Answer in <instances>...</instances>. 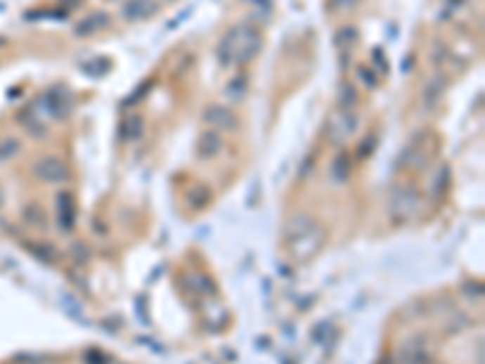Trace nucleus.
Segmentation results:
<instances>
[{
  "label": "nucleus",
  "mask_w": 485,
  "mask_h": 364,
  "mask_svg": "<svg viewBox=\"0 0 485 364\" xmlns=\"http://www.w3.org/2000/svg\"><path fill=\"white\" fill-rule=\"evenodd\" d=\"M73 107V95L68 93L63 85H53L51 90L44 95V110L53 119H63Z\"/></svg>",
  "instance_id": "6"
},
{
  "label": "nucleus",
  "mask_w": 485,
  "mask_h": 364,
  "mask_svg": "<svg viewBox=\"0 0 485 364\" xmlns=\"http://www.w3.org/2000/svg\"><path fill=\"white\" fill-rule=\"evenodd\" d=\"M403 355H406L403 360L408 364H429V352L422 342H418V345H413V347H406Z\"/></svg>",
  "instance_id": "16"
},
{
  "label": "nucleus",
  "mask_w": 485,
  "mask_h": 364,
  "mask_svg": "<svg viewBox=\"0 0 485 364\" xmlns=\"http://www.w3.org/2000/svg\"><path fill=\"white\" fill-rule=\"evenodd\" d=\"M349 175H352V163H349V158L344 156V153H340V156L332 160V180L347 182Z\"/></svg>",
  "instance_id": "15"
},
{
  "label": "nucleus",
  "mask_w": 485,
  "mask_h": 364,
  "mask_svg": "<svg viewBox=\"0 0 485 364\" xmlns=\"http://www.w3.org/2000/svg\"><path fill=\"white\" fill-rule=\"evenodd\" d=\"M357 41H359V32H357V27L344 25V27H340V30L335 32V44H337V49H342L344 53L352 51V46L357 44Z\"/></svg>",
  "instance_id": "13"
},
{
  "label": "nucleus",
  "mask_w": 485,
  "mask_h": 364,
  "mask_svg": "<svg viewBox=\"0 0 485 364\" xmlns=\"http://www.w3.org/2000/svg\"><path fill=\"white\" fill-rule=\"evenodd\" d=\"M354 3H359V0H335V8H340V10H349Z\"/></svg>",
  "instance_id": "26"
},
{
  "label": "nucleus",
  "mask_w": 485,
  "mask_h": 364,
  "mask_svg": "<svg viewBox=\"0 0 485 364\" xmlns=\"http://www.w3.org/2000/svg\"><path fill=\"white\" fill-rule=\"evenodd\" d=\"M337 103H340V110H352V107L357 105V90H354V85L340 83Z\"/></svg>",
  "instance_id": "18"
},
{
  "label": "nucleus",
  "mask_w": 485,
  "mask_h": 364,
  "mask_svg": "<svg viewBox=\"0 0 485 364\" xmlns=\"http://www.w3.org/2000/svg\"><path fill=\"white\" fill-rule=\"evenodd\" d=\"M83 73H85V76H90V78H102V76H107V73H110V61H107L105 56L93 58V61H88V63L83 66Z\"/></svg>",
  "instance_id": "19"
},
{
  "label": "nucleus",
  "mask_w": 485,
  "mask_h": 364,
  "mask_svg": "<svg viewBox=\"0 0 485 364\" xmlns=\"http://www.w3.org/2000/svg\"><path fill=\"white\" fill-rule=\"evenodd\" d=\"M3 202H5V195H3V187H0V207H3Z\"/></svg>",
  "instance_id": "28"
},
{
  "label": "nucleus",
  "mask_w": 485,
  "mask_h": 364,
  "mask_svg": "<svg viewBox=\"0 0 485 364\" xmlns=\"http://www.w3.org/2000/svg\"><path fill=\"white\" fill-rule=\"evenodd\" d=\"M20 122H22V126L27 129V134H32L34 138H41V136H46V126L41 124V122H37L34 117H25V115H20Z\"/></svg>",
  "instance_id": "21"
},
{
  "label": "nucleus",
  "mask_w": 485,
  "mask_h": 364,
  "mask_svg": "<svg viewBox=\"0 0 485 364\" xmlns=\"http://www.w3.org/2000/svg\"><path fill=\"white\" fill-rule=\"evenodd\" d=\"M415 209H418V192L413 190L410 185H403L398 187L396 192H393L391 197V212H393V219H410L415 214Z\"/></svg>",
  "instance_id": "7"
},
{
  "label": "nucleus",
  "mask_w": 485,
  "mask_h": 364,
  "mask_svg": "<svg viewBox=\"0 0 485 364\" xmlns=\"http://www.w3.org/2000/svg\"><path fill=\"white\" fill-rule=\"evenodd\" d=\"M202 122L214 131H235L240 124V117L231 105L216 103V105H209L202 112Z\"/></svg>",
  "instance_id": "3"
},
{
  "label": "nucleus",
  "mask_w": 485,
  "mask_h": 364,
  "mask_svg": "<svg viewBox=\"0 0 485 364\" xmlns=\"http://www.w3.org/2000/svg\"><path fill=\"white\" fill-rule=\"evenodd\" d=\"M221 148H224V138H221V134L214 131V129H204L202 136H199V143H197L199 158H204V160L216 158L221 153Z\"/></svg>",
  "instance_id": "10"
},
{
  "label": "nucleus",
  "mask_w": 485,
  "mask_h": 364,
  "mask_svg": "<svg viewBox=\"0 0 485 364\" xmlns=\"http://www.w3.org/2000/svg\"><path fill=\"white\" fill-rule=\"evenodd\" d=\"M260 49H262L260 32L250 25H238V27H231L224 39L219 41L216 58L224 68H231L235 63L245 66V63H250L260 53Z\"/></svg>",
  "instance_id": "1"
},
{
  "label": "nucleus",
  "mask_w": 485,
  "mask_h": 364,
  "mask_svg": "<svg viewBox=\"0 0 485 364\" xmlns=\"http://www.w3.org/2000/svg\"><path fill=\"white\" fill-rule=\"evenodd\" d=\"M143 129H146V124H143V117L141 115H131V117H127V119L122 122V138L124 141H138V138L143 136Z\"/></svg>",
  "instance_id": "12"
},
{
  "label": "nucleus",
  "mask_w": 485,
  "mask_h": 364,
  "mask_svg": "<svg viewBox=\"0 0 485 364\" xmlns=\"http://www.w3.org/2000/svg\"><path fill=\"white\" fill-rule=\"evenodd\" d=\"M357 131V115L352 110H337L335 115L328 119V136L332 143H342L347 136Z\"/></svg>",
  "instance_id": "5"
},
{
  "label": "nucleus",
  "mask_w": 485,
  "mask_h": 364,
  "mask_svg": "<svg viewBox=\"0 0 485 364\" xmlns=\"http://www.w3.org/2000/svg\"><path fill=\"white\" fill-rule=\"evenodd\" d=\"M56 214H58V223H61L63 231H71L75 223V200L71 192H61L56 197Z\"/></svg>",
  "instance_id": "11"
},
{
  "label": "nucleus",
  "mask_w": 485,
  "mask_h": 364,
  "mask_svg": "<svg viewBox=\"0 0 485 364\" xmlns=\"http://www.w3.org/2000/svg\"><path fill=\"white\" fill-rule=\"evenodd\" d=\"M374 148H376V134L371 131V134H366V136L362 138V143H359V148H357V156L359 158H369L371 153H374Z\"/></svg>",
  "instance_id": "22"
},
{
  "label": "nucleus",
  "mask_w": 485,
  "mask_h": 364,
  "mask_svg": "<svg viewBox=\"0 0 485 364\" xmlns=\"http://www.w3.org/2000/svg\"><path fill=\"white\" fill-rule=\"evenodd\" d=\"M287 245L291 250V255L299 260H306L321 248L323 243V231L318 228L316 221H311L309 216H294L287 223Z\"/></svg>",
  "instance_id": "2"
},
{
  "label": "nucleus",
  "mask_w": 485,
  "mask_h": 364,
  "mask_svg": "<svg viewBox=\"0 0 485 364\" xmlns=\"http://www.w3.org/2000/svg\"><path fill=\"white\" fill-rule=\"evenodd\" d=\"M63 5H68L66 10H75V8H80V5H83V0H63Z\"/></svg>",
  "instance_id": "27"
},
{
  "label": "nucleus",
  "mask_w": 485,
  "mask_h": 364,
  "mask_svg": "<svg viewBox=\"0 0 485 364\" xmlns=\"http://www.w3.org/2000/svg\"><path fill=\"white\" fill-rule=\"evenodd\" d=\"M112 25V18L105 13V10H95V13H90L88 18H83L78 25L73 27V34L75 37H93L97 32L107 30V27Z\"/></svg>",
  "instance_id": "8"
},
{
  "label": "nucleus",
  "mask_w": 485,
  "mask_h": 364,
  "mask_svg": "<svg viewBox=\"0 0 485 364\" xmlns=\"http://www.w3.org/2000/svg\"><path fill=\"white\" fill-rule=\"evenodd\" d=\"M357 76H359V80H362V83H364L369 90H374L376 85H379V78H376V73L371 71L369 66H359V68H357Z\"/></svg>",
  "instance_id": "23"
},
{
  "label": "nucleus",
  "mask_w": 485,
  "mask_h": 364,
  "mask_svg": "<svg viewBox=\"0 0 485 364\" xmlns=\"http://www.w3.org/2000/svg\"><path fill=\"white\" fill-rule=\"evenodd\" d=\"M446 80L441 78V76H436L429 80L427 85H425V93H422V100H425V107L427 110H432V107L439 103V98H441V93H444V88H446Z\"/></svg>",
  "instance_id": "14"
},
{
  "label": "nucleus",
  "mask_w": 485,
  "mask_h": 364,
  "mask_svg": "<svg viewBox=\"0 0 485 364\" xmlns=\"http://www.w3.org/2000/svg\"><path fill=\"white\" fill-rule=\"evenodd\" d=\"M32 173H34L37 180L46 182V185H63V182H68V178H71L68 165L56 156L39 158L34 165H32Z\"/></svg>",
  "instance_id": "4"
},
{
  "label": "nucleus",
  "mask_w": 485,
  "mask_h": 364,
  "mask_svg": "<svg viewBox=\"0 0 485 364\" xmlns=\"http://www.w3.org/2000/svg\"><path fill=\"white\" fill-rule=\"evenodd\" d=\"M148 90H150V83H141V88H138L136 93H134V95H131V98H129V100H124V105H127V107H131L134 103H136V100H141L143 95L148 93Z\"/></svg>",
  "instance_id": "25"
},
{
  "label": "nucleus",
  "mask_w": 485,
  "mask_h": 364,
  "mask_svg": "<svg viewBox=\"0 0 485 364\" xmlns=\"http://www.w3.org/2000/svg\"><path fill=\"white\" fill-rule=\"evenodd\" d=\"M245 93H247V78H245V76L233 78L228 85H226V98H228V100H235V103L245 98Z\"/></svg>",
  "instance_id": "20"
},
{
  "label": "nucleus",
  "mask_w": 485,
  "mask_h": 364,
  "mask_svg": "<svg viewBox=\"0 0 485 364\" xmlns=\"http://www.w3.org/2000/svg\"><path fill=\"white\" fill-rule=\"evenodd\" d=\"M25 216L30 219L34 226H41V221H44V212H41V207H37V204H30L25 209Z\"/></svg>",
  "instance_id": "24"
},
{
  "label": "nucleus",
  "mask_w": 485,
  "mask_h": 364,
  "mask_svg": "<svg viewBox=\"0 0 485 364\" xmlns=\"http://www.w3.org/2000/svg\"><path fill=\"white\" fill-rule=\"evenodd\" d=\"M155 13H158L155 0H127L122 5V18L129 20V22H138V20H146Z\"/></svg>",
  "instance_id": "9"
},
{
  "label": "nucleus",
  "mask_w": 485,
  "mask_h": 364,
  "mask_svg": "<svg viewBox=\"0 0 485 364\" xmlns=\"http://www.w3.org/2000/svg\"><path fill=\"white\" fill-rule=\"evenodd\" d=\"M209 200H212V192H209L204 185H197L187 192V202H190L192 209H204L209 204Z\"/></svg>",
  "instance_id": "17"
}]
</instances>
